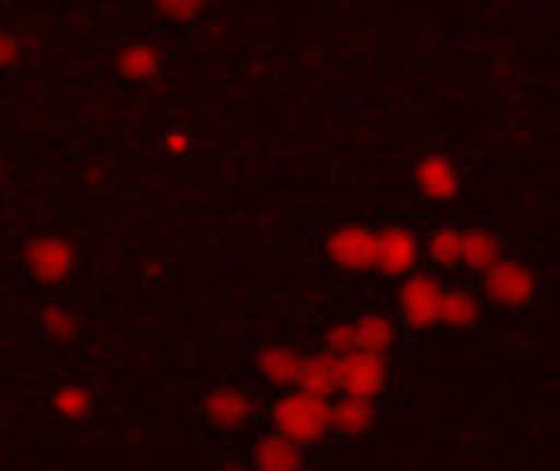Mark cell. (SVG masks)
I'll return each mask as SVG.
<instances>
[{"label": "cell", "instance_id": "1", "mask_svg": "<svg viewBox=\"0 0 560 471\" xmlns=\"http://www.w3.org/2000/svg\"><path fill=\"white\" fill-rule=\"evenodd\" d=\"M328 410H331L328 400L308 397L302 390H285L269 407V423H272V433H279V436H285L305 449V446H315L318 439H325L331 433Z\"/></svg>", "mask_w": 560, "mask_h": 471}, {"label": "cell", "instance_id": "2", "mask_svg": "<svg viewBox=\"0 0 560 471\" xmlns=\"http://www.w3.org/2000/svg\"><path fill=\"white\" fill-rule=\"evenodd\" d=\"M482 292L502 308H525L538 295V275L515 259H499L489 272H482Z\"/></svg>", "mask_w": 560, "mask_h": 471}, {"label": "cell", "instance_id": "3", "mask_svg": "<svg viewBox=\"0 0 560 471\" xmlns=\"http://www.w3.org/2000/svg\"><path fill=\"white\" fill-rule=\"evenodd\" d=\"M23 262L39 285H62L75 272V249L62 236H36L30 239Z\"/></svg>", "mask_w": 560, "mask_h": 471}, {"label": "cell", "instance_id": "4", "mask_svg": "<svg viewBox=\"0 0 560 471\" xmlns=\"http://www.w3.org/2000/svg\"><path fill=\"white\" fill-rule=\"evenodd\" d=\"M420 262V236L410 226L374 229V269L381 275H410Z\"/></svg>", "mask_w": 560, "mask_h": 471}, {"label": "cell", "instance_id": "5", "mask_svg": "<svg viewBox=\"0 0 560 471\" xmlns=\"http://www.w3.org/2000/svg\"><path fill=\"white\" fill-rule=\"evenodd\" d=\"M325 256L341 272H368L374 269V229L361 223L335 226L325 236Z\"/></svg>", "mask_w": 560, "mask_h": 471}, {"label": "cell", "instance_id": "6", "mask_svg": "<svg viewBox=\"0 0 560 471\" xmlns=\"http://www.w3.org/2000/svg\"><path fill=\"white\" fill-rule=\"evenodd\" d=\"M387 384H390L387 357L364 354V351H354V354L341 357V397L377 403V397L387 390Z\"/></svg>", "mask_w": 560, "mask_h": 471}, {"label": "cell", "instance_id": "7", "mask_svg": "<svg viewBox=\"0 0 560 471\" xmlns=\"http://www.w3.org/2000/svg\"><path fill=\"white\" fill-rule=\"evenodd\" d=\"M443 282L427 272H410L400 285L397 305L400 315L410 328H433L440 318V302H443Z\"/></svg>", "mask_w": 560, "mask_h": 471}, {"label": "cell", "instance_id": "8", "mask_svg": "<svg viewBox=\"0 0 560 471\" xmlns=\"http://www.w3.org/2000/svg\"><path fill=\"white\" fill-rule=\"evenodd\" d=\"M295 390L331 403L341 393V357H335L328 351H318V354L302 357Z\"/></svg>", "mask_w": 560, "mask_h": 471}, {"label": "cell", "instance_id": "9", "mask_svg": "<svg viewBox=\"0 0 560 471\" xmlns=\"http://www.w3.org/2000/svg\"><path fill=\"white\" fill-rule=\"evenodd\" d=\"M253 410H256L253 397L240 387H220L203 397V416L217 429H243L253 420Z\"/></svg>", "mask_w": 560, "mask_h": 471}, {"label": "cell", "instance_id": "10", "mask_svg": "<svg viewBox=\"0 0 560 471\" xmlns=\"http://www.w3.org/2000/svg\"><path fill=\"white\" fill-rule=\"evenodd\" d=\"M413 177H417L420 193L430 197V200H436V203H450L459 193V187H463V177H459L456 164L446 154H427V157H420Z\"/></svg>", "mask_w": 560, "mask_h": 471}, {"label": "cell", "instance_id": "11", "mask_svg": "<svg viewBox=\"0 0 560 471\" xmlns=\"http://www.w3.org/2000/svg\"><path fill=\"white\" fill-rule=\"evenodd\" d=\"M253 469L256 471H305V452L292 439L279 433H266L253 443Z\"/></svg>", "mask_w": 560, "mask_h": 471}, {"label": "cell", "instance_id": "12", "mask_svg": "<svg viewBox=\"0 0 560 471\" xmlns=\"http://www.w3.org/2000/svg\"><path fill=\"white\" fill-rule=\"evenodd\" d=\"M115 69L128 82H154L164 72L161 49L154 43H144V39L125 43L115 56Z\"/></svg>", "mask_w": 560, "mask_h": 471}, {"label": "cell", "instance_id": "13", "mask_svg": "<svg viewBox=\"0 0 560 471\" xmlns=\"http://www.w3.org/2000/svg\"><path fill=\"white\" fill-rule=\"evenodd\" d=\"M256 367H259V377L279 390H295V380H299V367H302V354L289 344H266L259 354H256Z\"/></svg>", "mask_w": 560, "mask_h": 471}, {"label": "cell", "instance_id": "14", "mask_svg": "<svg viewBox=\"0 0 560 471\" xmlns=\"http://www.w3.org/2000/svg\"><path fill=\"white\" fill-rule=\"evenodd\" d=\"M354 328V348L364 354H381L387 357L397 344V325L384 311H368L351 321Z\"/></svg>", "mask_w": 560, "mask_h": 471}, {"label": "cell", "instance_id": "15", "mask_svg": "<svg viewBox=\"0 0 560 471\" xmlns=\"http://www.w3.org/2000/svg\"><path fill=\"white\" fill-rule=\"evenodd\" d=\"M331 433L341 436H364L377 423V407L371 400H354V397H335L328 410Z\"/></svg>", "mask_w": 560, "mask_h": 471}, {"label": "cell", "instance_id": "16", "mask_svg": "<svg viewBox=\"0 0 560 471\" xmlns=\"http://www.w3.org/2000/svg\"><path fill=\"white\" fill-rule=\"evenodd\" d=\"M502 259V243L492 229L482 226H469L463 229V252H459V266L469 272H489L495 262Z\"/></svg>", "mask_w": 560, "mask_h": 471}, {"label": "cell", "instance_id": "17", "mask_svg": "<svg viewBox=\"0 0 560 471\" xmlns=\"http://www.w3.org/2000/svg\"><path fill=\"white\" fill-rule=\"evenodd\" d=\"M479 318H482V305H479V298L472 292H466V289H446L443 292L436 325L463 331V328H472Z\"/></svg>", "mask_w": 560, "mask_h": 471}, {"label": "cell", "instance_id": "18", "mask_svg": "<svg viewBox=\"0 0 560 471\" xmlns=\"http://www.w3.org/2000/svg\"><path fill=\"white\" fill-rule=\"evenodd\" d=\"M459 252H463V229L459 226H436L427 233L423 256L436 269H459Z\"/></svg>", "mask_w": 560, "mask_h": 471}, {"label": "cell", "instance_id": "19", "mask_svg": "<svg viewBox=\"0 0 560 471\" xmlns=\"http://www.w3.org/2000/svg\"><path fill=\"white\" fill-rule=\"evenodd\" d=\"M49 407H52V413H56L59 420H66V423H82V420L92 416L95 397H92V390L82 387V384H62V387L52 393Z\"/></svg>", "mask_w": 560, "mask_h": 471}, {"label": "cell", "instance_id": "20", "mask_svg": "<svg viewBox=\"0 0 560 471\" xmlns=\"http://www.w3.org/2000/svg\"><path fill=\"white\" fill-rule=\"evenodd\" d=\"M39 328H43V334H46L49 341L69 344V341L79 334V318H75L66 305L49 302V305L39 308Z\"/></svg>", "mask_w": 560, "mask_h": 471}, {"label": "cell", "instance_id": "21", "mask_svg": "<svg viewBox=\"0 0 560 471\" xmlns=\"http://www.w3.org/2000/svg\"><path fill=\"white\" fill-rule=\"evenodd\" d=\"M325 351L335 354V357H348V354L358 351L354 348V328H351V321H338V325H331L325 331Z\"/></svg>", "mask_w": 560, "mask_h": 471}, {"label": "cell", "instance_id": "22", "mask_svg": "<svg viewBox=\"0 0 560 471\" xmlns=\"http://www.w3.org/2000/svg\"><path fill=\"white\" fill-rule=\"evenodd\" d=\"M154 10L161 16L174 20V23H190V20H197L203 13V3H197V0H167V3H158Z\"/></svg>", "mask_w": 560, "mask_h": 471}, {"label": "cell", "instance_id": "23", "mask_svg": "<svg viewBox=\"0 0 560 471\" xmlns=\"http://www.w3.org/2000/svg\"><path fill=\"white\" fill-rule=\"evenodd\" d=\"M190 148H194V138H190V131H184V128H167V131L161 134V151L171 154V157H184Z\"/></svg>", "mask_w": 560, "mask_h": 471}, {"label": "cell", "instance_id": "24", "mask_svg": "<svg viewBox=\"0 0 560 471\" xmlns=\"http://www.w3.org/2000/svg\"><path fill=\"white\" fill-rule=\"evenodd\" d=\"M20 52H23V43H20L16 30L0 26V69H10L20 59Z\"/></svg>", "mask_w": 560, "mask_h": 471}]
</instances>
